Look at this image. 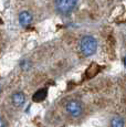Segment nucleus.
I'll return each instance as SVG.
<instances>
[{
    "mask_svg": "<svg viewBox=\"0 0 126 127\" xmlns=\"http://www.w3.org/2000/svg\"><path fill=\"white\" fill-rule=\"evenodd\" d=\"M80 49H81L82 53L85 57H91L96 52L97 49V41L95 38L92 35H85L82 38L81 42H80Z\"/></svg>",
    "mask_w": 126,
    "mask_h": 127,
    "instance_id": "nucleus-1",
    "label": "nucleus"
},
{
    "mask_svg": "<svg viewBox=\"0 0 126 127\" xmlns=\"http://www.w3.org/2000/svg\"><path fill=\"white\" fill-rule=\"evenodd\" d=\"M57 11L61 14H69L75 9L77 0H55Z\"/></svg>",
    "mask_w": 126,
    "mask_h": 127,
    "instance_id": "nucleus-2",
    "label": "nucleus"
},
{
    "mask_svg": "<svg viewBox=\"0 0 126 127\" xmlns=\"http://www.w3.org/2000/svg\"><path fill=\"white\" fill-rule=\"evenodd\" d=\"M65 109L72 117H80L83 113V106L79 101L72 99L69 101L65 105Z\"/></svg>",
    "mask_w": 126,
    "mask_h": 127,
    "instance_id": "nucleus-3",
    "label": "nucleus"
},
{
    "mask_svg": "<svg viewBox=\"0 0 126 127\" xmlns=\"http://www.w3.org/2000/svg\"><path fill=\"white\" fill-rule=\"evenodd\" d=\"M11 102L14 106L22 107L26 103V95L22 92H16L11 97Z\"/></svg>",
    "mask_w": 126,
    "mask_h": 127,
    "instance_id": "nucleus-4",
    "label": "nucleus"
},
{
    "mask_svg": "<svg viewBox=\"0 0 126 127\" xmlns=\"http://www.w3.org/2000/svg\"><path fill=\"white\" fill-rule=\"evenodd\" d=\"M19 22L22 27H28L30 26L32 22V16L30 12L28 11H23L19 14Z\"/></svg>",
    "mask_w": 126,
    "mask_h": 127,
    "instance_id": "nucleus-5",
    "label": "nucleus"
},
{
    "mask_svg": "<svg viewBox=\"0 0 126 127\" xmlns=\"http://www.w3.org/2000/svg\"><path fill=\"white\" fill-rule=\"evenodd\" d=\"M48 95V92H47V89H42V90H39L33 94L32 96V99L34 102H42L45 99V97H47Z\"/></svg>",
    "mask_w": 126,
    "mask_h": 127,
    "instance_id": "nucleus-6",
    "label": "nucleus"
},
{
    "mask_svg": "<svg viewBox=\"0 0 126 127\" xmlns=\"http://www.w3.org/2000/svg\"><path fill=\"white\" fill-rule=\"evenodd\" d=\"M124 119L121 116H114L111 121V127H124Z\"/></svg>",
    "mask_w": 126,
    "mask_h": 127,
    "instance_id": "nucleus-7",
    "label": "nucleus"
},
{
    "mask_svg": "<svg viewBox=\"0 0 126 127\" xmlns=\"http://www.w3.org/2000/svg\"><path fill=\"white\" fill-rule=\"evenodd\" d=\"M21 67H22L23 70H28L29 67H30V63H29V61H27V60L22 61V62H21Z\"/></svg>",
    "mask_w": 126,
    "mask_h": 127,
    "instance_id": "nucleus-8",
    "label": "nucleus"
},
{
    "mask_svg": "<svg viewBox=\"0 0 126 127\" xmlns=\"http://www.w3.org/2000/svg\"><path fill=\"white\" fill-rule=\"evenodd\" d=\"M0 127H6V123H4V121L0 117Z\"/></svg>",
    "mask_w": 126,
    "mask_h": 127,
    "instance_id": "nucleus-9",
    "label": "nucleus"
},
{
    "mask_svg": "<svg viewBox=\"0 0 126 127\" xmlns=\"http://www.w3.org/2000/svg\"><path fill=\"white\" fill-rule=\"evenodd\" d=\"M124 64H125V65H126V57H125V58H124Z\"/></svg>",
    "mask_w": 126,
    "mask_h": 127,
    "instance_id": "nucleus-10",
    "label": "nucleus"
}]
</instances>
